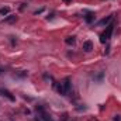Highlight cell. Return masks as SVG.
I'll list each match as a JSON object with an SVG mask.
<instances>
[{"label": "cell", "mask_w": 121, "mask_h": 121, "mask_svg": "<svg viewBox=\"0 0 121 121\" xmlns=\"http://www.w3.org/2000/svg\"><path fill=\"white\" fill-rule=\"evenodd\" d=\"M113 31H114V26H113V24H108V26H107V28H106V31L100 35V41H101V42H107V41L111 38Z\"/></svg>", "instance_id": "6da1fadb"}, {"label": "cell", "mask_w": 121, "mask_h": 121, "mask_svg": "<svg viewBox=\"0 0 121 121\" xmlns=\"http://www.w3.org/2000/svg\"><path fill=\"white\" fill-rule=\"evenodd\" d=\"M0 96H3V97H6V99H9L10 101H14L16 100V97L10 93V91L7 90V89H0Z\"/></svg>", "instance_id": "7a4b0ae2"}, {"label": "cell", "mask_w": 121, "mask_h": 121, "mask_svg": "<svg viewBox=\"0 0 121 121\" xmlns=\"http://www.w3.org/2000/svg\"><path fill=\"white\" fill-rule=\"evenodd\" d=\"M91 49H93L91 41H85V42H83V51H85V52H90Z\"/></svg>", "instance_id": "3957f363"}, {"label": "cell", "mask_w": 121, "mask_h": 121, "mask_svg": "<svg viewBox=\"0 0 121 121\" xmlns=\"http://www.w3.org/2000/svg\"><path fill=\"white\" fill-rule=\"evenodd\" d=\"M62 86H63V89H65V91L68 93V91L70 90V79H69V78H66V79L63 80V83H62Z\"/></svg>", "instance_id": "277c9868"}, {"label": "cell", "mask_w": 121, "mask_h": 121, "mask_svg": "<svg viewBox=\"0 0 121 121\" xmlns=\"http://www.w3.org/2000/svg\"><path fill=\"white\" fill-rule=\"evenodd\" d=\"M111 18H113V16H108V17H106V18L100 20V21H99V24H100V26H106V24H108V23L111 21Z\"/></svg>", "instance_id": "5b68a950"}, {"label": "cell", "mask_w": 121, "mask_h": 121, "mask_svg": "<svg viewBox=\"0 0 121 121\" xmlns=\"http://www.w3.org/2000/svg\"><path fill=\"white\" fill-rule=\"evenodd\" d=\"M16 20H17V17H16L14 14H10L9 17L4 18V23H13V21H16Z\"/></svg>", "instance_id": "8992f818"}, {"label": "cell", "mask_w": 121, "mask_h": 121, "mask_svg": "<svg viewBox=\"0 0 121 121\" xmlns=\"http://www.w3.org/2000/svg\"><path fill=\"white\" fill-rule=\"evenodd\" d=\"M85 20H86L87 23H91V21L94 20V14H93V13H87V14L85 16Z\"/></svg>", "instance_id": "52a82bcc"}, {"label": "cell", "mask_w": 121, "mask_h": 121, "mask_svg": "<svg viewBox=\"0 0 121 121\" xmlns=\"http://www.w3.org/2000/svg\"><path fill=\"white\" fill-rule=\"evenodd\" d=\"M65 42H66L68 45H73V44H75V38H73V37H68V38L65 39Z\"/></svg>", "instance_id": "ba28073f"}, {"label": "cell", "mask_w": 121, "mask_h": 121, "mask_svg": "<svg viewBox=\"0 0 121 121\" xmlns=\"http://www.w3.org/2000/svg\"><path fill=\"white\" fill-rule=\"evenodd\" d=\"M9 11H10L9 7H3V9H0V14H1V16H3V14H7Z\"/></svg>", "instance_id": "9c48e42d"}, {"label": "cell", "mask_w": 121, "mask_h": 121, "mask_svg": "<svg viewBox=\"0 0 121 121\" xmlns=\"http://www.w3.org/2000/svg\"><path fill=\"white\" fill-rule=\"evenodd\" d=\"M1 72H3V70H1V68H0V73H1Z\"/></svg>", "instance_id": "30bf717a"}, {"label": "cell", "mask_w": 121, "mask_h": 121, "mask_svg": "<svg viewBox=\"0 0 121 121\" xmlns=\"http://www.w3.org/2000/svg\"><path fill=\"white\" fill-rule=\"evenodd\" d=\"M63 1H69V0H63Z\"/></svg>", "instance_id": "8fae6325"}]
</instances>
